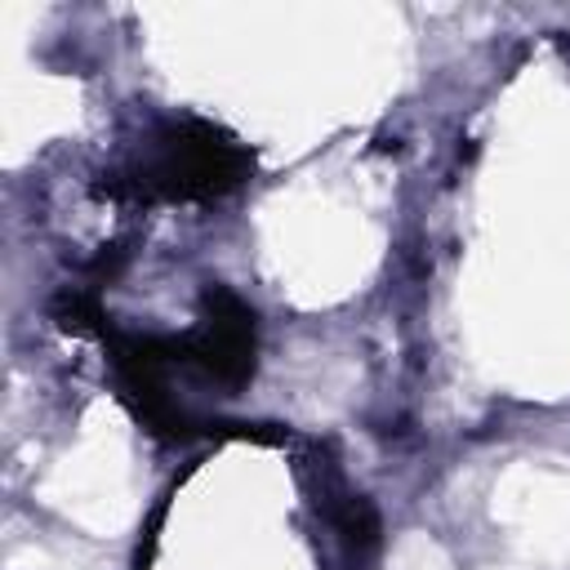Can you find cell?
<instances>
[{"mask_svg": "<svg viewBox=\"0 0 570 570\" xmlns=\"http://www.w3.org/2000/svg\"><path fill=\"white\" fill-rule=\"evenodd\" d=\"M254 169V151L209 120H183L169 129L160 156L134 178H111L102 191L138 200H214L240 187Z\"/></svg>", "mask_w": 570, "mask_h": 570, "instance_id": "obj_1", "label": "cell"}, {"mask_svg": "<svg viewBox=\"0 0 570 570\" xmlns=\"http://www.w3.org/2000/svg\"><path fill=\"white\" fill-rule=\"evenodd\" d=\"M205 325L200 334L178 338L183 343V365H196L200 374L240 387L254 374V347H258V321L245 298H236L223 285L205 289Z\"/></svg>", "mask_w": 570, "mask_h": 570, "instance_id": "obj_2", "label": "cell"}, {"mask_svg": "<svg viewBox=\"0 0 570 570\" xmlns=\"http://www.w3.org/2000/svg\"><path fill=\"white\" fill-rule=\"evenodd\" d=\"M334 525H338V534L347 539V548H356V552L379 548V512H374L361 494H343V499L334 503Z\"/></svg>", "mask_w": 570, "mask_h": 570, "instance_id": "obj_3", "label": "cell"}, {"mask_svg": "<svg viewBox=\"0 0 570 570\" xmlns=\"http://www.w3.org/2000/svg\"><path fill=\"white\" fill-rule=\"evenodd\" d=\"M53 316H58V325H62V330H76V334H85V330H98V321H102L98 303H94L89 294H80V289H71V294H58V303H53Z\"/></svg>", "mask_w": 570, "mask_h": 570, "instance_id": "obj_4", "label": "cell"}]
</instances>
